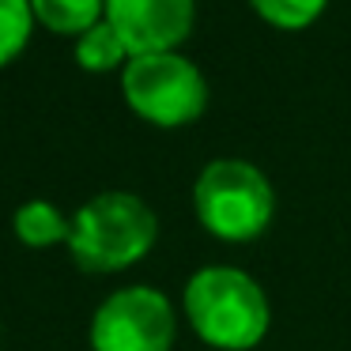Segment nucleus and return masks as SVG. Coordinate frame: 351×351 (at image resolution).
<instances>
[{
	"mask_svg": "<svg viewBox=\"0 0 351 351\" xmlns=\"http://www.w3.org/2000/svg\"><path fill=\"white\" fill-rule=\"evenodd\" d=\"M31 0H0V69L12 64L31 42Z\"/></svg>",
	"mask_w": 351,
	"mask_h": 351,
	"instance_id": "nucleus-10",
	"label": "nucleus"
},
{
	"mask_svg": "<svg viewBox=\"0 0 351 351\" xmlns=\"http://www.w3.org/2000/svg\"><path fill=\"white\" fill-rule=\"evenodd\" d=\"M193 204H197L200 223L215 238L245 242V238H257L272 219V185L250 162L215 159L200 170Z\"/></svg>",
	"mask_w": 351,
	"mask_h": 351,
	"instance_id": "nucleus-3",
	"label": "nucleus"
},
{
	"mask_svg": "<svg viewBox=\"0 0 351 351\" xmlns=\"http://www.w3.org/2000/svg\"><path fill=\"white\" fill-rule=\"evenodd\" d=\"M121 91L144 121L162 125V129L197 121L208 106V87L200 69L178 53L129 57Z\"/></svg>",
	"mask_w": 351,
	"mask_h": 351,
	"instance_id": "nucleus-4",
	"label": "nucleus"
},
{
	"mask_svg": "<svg viewBox=\"0 0 351 351\" xmlns=\"http://www.w3.org/2000/svg\"><path fill=\"white\" fill-rule=\"evenodd\" d=\"M16 234H19V242L42 250V245H53V242H69L72 219H64L46 200H31V204H23L16 212Z\"/></svg>",
	"mask_w": 351,
	"mask_h": 351,
	"instance_id": "nucleus-8",
	"label": "nucleus"
},
{
	"mask_svg": "<svg viewBox=\"0 0 351 351\" xmlns=\"http://www.w3.org/2000/svg\"><path fill=\"white\" fill-rule=\"evenodd\" d=\"M31 12L42 27L57 34H84L106 16V0H31Z\"/></svg>",
	"mask_w": 351,
	"mask_h": 351,
	"instance_id": "nucleus-7",
	"label": "nucleus"
},
{
	"mask_svg": "<svg viewBox=\"0 0 351 351\" xmlns=\"http://www.w3.org/2000/svg\"><path fill=\"white\" fill-rule=\"evenodd\" d=\"M155 212L132 193H99L72 215L69 250L87 272L129 268L155 245Z\"/></svg>",
	"mask_w": 351,
	"mask_h": 351,
	"instance_id": "nucleus-1",
	"label": "nucleus"
},
{
	"mask_svg": "<svg viewBox=\"0 0 351 351\" xmlns=\"http://www.w3.org/2000/svg\"><path fill=\"white\" fill-rule=\"evenodd\" d=\"M170 343H174V310L152 287L114 291L95 310V351H170Z\"/></svg>",
	"mask_w": 351,
	"mask_h": 351,
	"instance_id": "nucleus-5",
	"label": "nucleus"
},
{
	"mask_svg": "<svg viewBox=\"0 0 351 351\" xmlns=\"http://www.w3.org/2000/svg\"><path fill=\"white\" fill-rule=\"evenodd\" d=\"M197 336L223 351H250L268 332V302L257 280L238 268H200L185 287Z\"/></svg>",
	"mask_w": 351,
	"mask_h": 351,
	"instance_id": "nucleus-2",
	"label": "nucleus"
},
{
	"mask_svg": "<svg viewBox=\"0 0 351 351\" xmlns=\"http://www.w3.org/2000/svg\"><path fill=\"white\" fill-rule=\"evenodd\" d=\"M106 23L132 57L170 53L193 27V0H106Z\"/></svg>",
	"mask_w": 351,
	"mask_h": 351,
	"instance_id": "nucleus-6",
	"label": "nucleus"
},
{
	"mask_svg": "<svg viewBox=\"0 0 351 351\" xmlns=\"http://www.w3.org/2000/svg\"><path fill=\"white\" fill-rule=\"evenodd\" d=\"M125 57H132L129 46H125L121 34H117L106 19L95 23L91 31H84L76 42V64L87 72H110V69H117Z\"/></svg>",
	"mask_w": 351,
	"mask_h": 351,
	"instance_id": "nucleus-9",
	"label": "nucleus"
},
{
	"mask_svg": "<svg viewBox=\"0 0 351 351\" xmlns=\"http://www.w3.org/2000/svg\"><path fill=\"white\" fill-rule=\"evenodd\" d=\"M265 23L280 31H302L325 12V0H250Z\"/></svg>",
	"mask_w": 351,
	"mask_h": 351,
	"instance_id": "nucleus-11",
	"label": "nucleus"
}]
</instances>
